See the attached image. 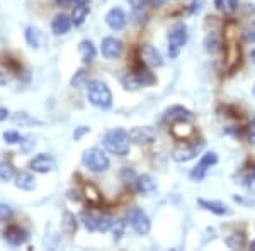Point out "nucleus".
I'll list each match as a JSON object with an SVG mask.
<instances>
[{
	"mask_svg": "<svg viewBox=\"0 0 255 251\" xmlns=\"http://www.w3.org/2000/svg\"><path fill=\"white\" fill-rule=\"evenodd\" d=\"M216 163H218V155L215 151H208V153H204L201 156V160L197 162L196 167L189 171V178H191L192 182H203V180L206 178L208 170L211 167H215Z\"/></svg>",
	"mask_w": 255,
	"mask_h": 251,
	"instance_id": "423d86ee",
	"label": "nucleus"
},
{
	"mask_svg": "<svg viewBox=\"0 0 255 251\" xmlns=\"http://www.w3.org/2000/svg\"><path fill=\"white\" fill-rule=\"evenodd\" d=\"M250 250H254V251H255V240H254L252 243H250Z\"/></svg>",
	"mask_w": 255,
	"mask_h": 251,
	"instance_id": "3c124183",
	"label": "nucleus"
},
{
	"mask_svg": "<svg viewBox=\"0 0 255 251\" xmlns=\"http://www.w3.org/2000/svg\"><path fill=\"white\" fill-rule=\"evenodd\" d=\"M89 15V7L87 5H75V9L72 10V24L73 26H82V24L85 22V19H87Z\"/></svg>",
	"mask_w": 255,
	"mask_h": 251,
	"instance_id": "a878e982",
	"label": "nucleus"
},
{
	"mask_svg": "<svg viewBox=\"0 0 255 251\" xmlns=\"http://www.w3.org/2000/svg\"><path fill=\"white\" fill-rule=\"evenodd\" d=\"M72 26H73L72 17H68V15H65V14H58L55 19L51 20V32L56 36L67 34Z\"/></svg>",
	"mask_w": 255,
	"mask_h": 251,
	"instance_id": "a211bd4d",
	"label": "nucleus"
},
{
	"mask_svg": "<svg viewBox=\"0 0 255 251\" xmlns=\"http://www.w3.org/2000/svg\"><path fill=\"white\" fill-rule=\"evenodd\" d=\"M134 190L138 193H143V195H146V193H153L157 190V182H155V178L151 175H138V180H136V185H134Z\"/></svg>",
	"mask_w": 255,
	"mask_h": 251,
	"instance_id": "6ab92c4d",
	"label": "nucleus"
},
{
	"mask_svg": "<svg viewBox=\"0 0 255 251\" xmlns=\"http://www.w3.org/2000/svg\"><path fill=\"white\" fill-rule=\"evenodd\" d=\"M36 182H38L36 176L27 173V171H19V173H15V178H14L15 187H17L19 190H26V192L34 190V188L38 187V183Z\"/></svg>",
	"mask_w": 255,
	"mask_h": 251,
	"instance_id": "f3484780",
	"label": "nucleus"
},
{
	"mask_svg": "<svg viewBox=\"0 0 255 251\" xmlns=\"http://www.w3.org/2000/svg\"><path fill=\"white\" fill-rule=\"evenodd\" d=\"M123 49H125V44H123L121 39L114 38V36H108V38L102 39L101 44V53L106 60L114 61L118 58H121L123 55Z\"/></svg>",
	"mask_w": 255,
	"mask_h": 251,
	"instance_id": "0eeeda50",
	"label": "nucleus"
},
{
	"mask_svg": "<svg viewBox=\"0 0 255 251\" xmlns=\"http://www.w3.org/2000/svg\"><path fill=\"white\" fill-rule=\"evenodd\" d=\"M90 133V127L89 126H79V127H75V131H73V139L75 141H80L82 138H84L85 134Z\"/></svg>",
	"mask_w": 255,
	"mask_h": 251,
	"instance_id": "58836bf2",
	"label": "nucleus"
},
{
	"mask_svg": "<svg viewBox=\"0 0 255 251\" xmlns=\"http://www.w3.org/2000/svg\"><path fill=\"white\" fill-rule=\"evenodd\" d=\"M133 77L136 78V82L139 84V87H148V85H153L155 82H157V78H155L153 73L150 72V68L146 67L145 63H136L133 68Z\"/></svg>",
	"mask_w": 255,
	"mask_h": 251,
	"instance_id": "2eb2a0df",
	"label": "nucleus"
},
{
	"mask_svg": "<svg viewBox=\"0 0 255 251\" xmlns=\"http://www.w3.org/2000/svg\"><path fill=\"white\" fill-rule=\"evenodd\" d=\"M252 126H254V127H252V129H255V116L252 117Z\"/></svg>",
	"mask_w": 255,
	"mask_h": 251,
	"instance_id": "603ef678",
	"label": "nucleus"
},
{
	"mask_svg": "<svg viewBox=\"0 0 255 251\" xmlns=\"http://www.w3.org/2000/svg\"><path fill=\"white\" fill-rule=\"evenodd\" d=\"M136 180H138V175H136V171H134L133 168L125 167L121 170V182L125 183L126 187L134 188V185H136Z\"/></svg>",
	"mask_w": 255,
	"mask_h": 251,
	"instance_id": "c85d7f7f",
	"label": "nucleus"
},
{
	"mask_svg": "<svg viewBox=\"0 0 255 251\" xmlns=\"http://www.w3.org/2000/svg\"><path fill=\"white\" fill-rule=\"evenodd\" d=\"M82 163L92 173H102V171L108 170L111 165L108 155L102 150H99V148H89V150H85L84 155H82Z\"/></svg>",
	"mask_w": 255,
	"mask_h": 251,
	"instance_id": "7ed1b4c3",
	"label": "nucleus"
},
{
	"mask_svg": "<svg viewBox=\"0 0 255 251\" xmlns=\"http://www.w3.org/2000/svg\"><path fill=\"white\" fill-rule=\"evenodd\" d=\"M24 36H26V41L31 48H39L41 46V32L36 29V27H32V26L26 27Z\"/></svg>",
	"mask_w": 255,
	"mask_h": 251,
	"instance_id": "c756f323",
	"label": "nucleus"
},
{
	"mask_svg": "<svg viewBox=\"0 0 255 251\" xmlns=\"http://www.w3.org/2000/svg\"><path fill=\"white\" fill-rule=\"evenodd\" d=\"M238 2L240 0H215L218 9H221L226 14H233L238 9Z\"/></svg>",
	"mask_w": 255,
	"mask_h": 251,
	"instance_id": "2f4dec72",
	"label": "nucleus"
},
{
	"mask_svg": "<svg viewBox=\"0 0 255 251\" xmlns=\"http://www.w3.org/2000/svg\"><path fill=\"white\" fill-rule=\"evenodd\" d=\"M148 2H150V3H151V5H153V7H162L163 3L167 2V0H148Z\"/></svg>",
	"mask_w": 255,
	"mask_h": 251,
	"instance_id": "a18cd8bd",
	"label": "nucleus"
},
{
	"mask_svg": "<svg viewBox=\"0 0 255 251\" xmlns=\"http://www.w3.org/2000/svg\"><path fill=\"white\" fill-rule=\"evenodd\" d=\"M84 193H85V199H87L90 204H94V205L101 204L102 195H101V192H99V188L96 187V185L87 183V185H85V188H84Z\"/></svg>",
	"mask_w": 255,
	"mask_h": 251,
	"instance_id": "cd10ccee",
	"label": "nucleus"
},
{
	"mask_svg": "<svg viewBox=\"0 0 255 251\" xmlns=\"http://www.w3.org/2000/svg\"><path fill=\"white\" fill-rule=\"evenodd\" d=\"M3 240L7 241V245L10 246H20L29 240V234L26 229L19 228V226H9V228L3 231Z\"/></svg>",
	"mask_w": 255,
	"mask_h": 251,
	"instance_id": "4468645a",
	"label": "nucleus"
},
{
	"mask_svg": "<svg viewBox=\"0 0 255 251\" xmlns=\"http://www.w3.org/2000/svg\"><path fill=\"white\" fill-rule=\"evenodd\" d=\"M254 93H255V85H254Z\"/></svg>",
	"mask_w": 255,
	"mask_h": 251,
	"instance_id": "864d4df0",
	"label": "nucleus"
},
{
	"mask_svg": "<svg viewBox=\"0 0 255 251\" xmlns=\"http://www.w3.org/2000/svg\"><path fill=\"white\" fill-rule=\"evenodd\" d=\"M73 2H75L77 5H87V3L90 2V0H73Z\"/></svg>",
	"mask_w": 255,
	"mask_h": 251,
	"instance_id": "de8ad7c7",
	"label": "nucleus"
},
{
	"mask_svg": "<svg viewBox=\"0 0 255 251\" xmlns=\"http://www.w3.org/2000/svg\"><path fill=\"white\" fill-rule=\"evenodd\" d=\"M126 224L128 222L125 219H119V221H114V224H113V236H114V241H119L123 238V234H125L126 231Z\"/></svg>",
	"mask_w": 255,
	"mask_h": 251,
	"instance_id": "473e14b6",
	"label": "nucleus"
},
{
	"mask_svg": "<svg viewBox=\"0 0 255 251\" xmlns=\"http://www.w3.org/2000/svg\"><path fill=\"white\" fill-rule=\"evenodd\" d=\"M77 226H79L77 224V217L73 216L72 212H65L63 219H61V229H63L68 236H72V234L77 233Z\"/></svg>",
	"mask_w": 255,
	"mask_h": 251,
	"instance_id": "b1692460",
	"label": "nucleus"
},
{
	"mask_svg": "<svg viewBox=\"0 0 255 251\" xmlns=\"http://www.w3.org/2000/svg\"><path fill=\"white\" fill-rule=\"evenodd\" d=\"M114 224V219L113 216L108 212L104 214H99V219H97V231L99 233H108Z\"/></svg>",
	"mask_w": 255,
	"mask_h": 251,
	"instance_id": "7c9ffc66",
	"label": "nucleus"
},
{
	"mask_svg": "<svg viewBox=\"0 0 255 251\" xmlns=\"http://www.w3.org/2000/svg\"><path fill=\"white\" fill-rule=\"evenodd\" d=\"M129 138H131V143L134 145H139V146H145V145H151L157 138V133H155L153 127L150 126H138V127H133L129 131Z\"/></svg>",
	"mask_w": 255,
	"mask_h": 251,
	"instance_id": "9d476101",
	"label": "nucleus"
},
{
	"mask_svg": "<svg viewBox=\"0 0 255 251\" xmlns=\"http://www.w3.org/2000/svg\"><path fill=\"white\" fill-rule=\"evenodd\" d=\"M56 167V162L53 156H49L46 153H41L38 156H34V158L29 162V168L34 173H49V171H53Z\"/></svg>",
	"mask_w": 255,
	"mask_h": 251,
	"instance_id": "9b49d317",
	"label": "nucleus"
},
{
	"mask_svg": "<svg viewBox=\"0 0 255 251\" xmlns=\"http://www.w3.org/2000/svg\"><path fill=\"white\" fill-rule=\"evenodd\" d=\"M201 10V0H194V2L191 3V7H189V12L191 14H196V12Z\"/></svg>",
	"mask_w": 255,
	"mask_h": 251,
	"instance_id": "a19ab883",
	"label": "nucleus"
},
{
	"mask_svg": "<svg viewBox=\"0 0 255 251\" xmlns=\"http://www.w3.org/2000/svg\"><path fill=\"white\" fill-rule=\"evenodd\" d=\"M126 221L129 222V226L133 228V231L136 234H139V236H145V234L150 233V229H151L150 217H148L146 214L138 207H133L126 212Z\"/></svg>",
	"mask_w": 255,
	"mask_h": 251,
	"instance_id": "39448f33",
	"label": "nucleus"
},
{
	"mask_svg": "<svg viewBox=\"0 0 255 251\" xmlns=\"http://www.w3.org/2000/svg\"><path fill=\"white\" fill-rule=\"evenodd\" d=\"M128 3H129V5L133 7L134 10H138V9H141V7H143L145 0H128Z\"/></svg>",
	"mask_w": 255,
	"mask_h": 251,
	"instance_id": "79ce46f5",
	"label": "nucleus"
},
{
	"mask_svg": "<svg viewBox=\"0 0 255 251\" xmlns=\"http://www.w3.org/2000/svg\"><path fill=\"white\" fill-rule=\"evenodd\" d=\"M204 148V141H199V143H194V145H187V146H182V148H177L172 153V160L177 163H187L191 160H194L197 155L201 153V150Z\"/></svg>",
	"mask_w": 255,
	"mask_h": 251,
	"instance_id": "6e6552de",
	"label": "nucleus"
},
{
	"mask_svg": "<svg viewBox=\"0 0 255 251\" xmlns=\"http://www.w3.org/2000/svg\"><path fill=\"white\" fill-rule=\"evenodd\" d=\"M87 100L99 109H111L113 107V93L108 84L102 80L87 82Z\"/></svg>",
	"mask_w": 255,
	"mask_h": 251,
	"instance_id": "f03ea898",
	"label": "nucleus"
},
{
	"mask_svg": "<svg viewBox=\"0 0 255 251\" xmlns=\"http://www.w3.org/2000/svg\"><path fill=\"white\" fill-rule=\"evenodd\" d=\"M2 138L7 145H19V143H22L24 136H20L17 131H5V133L2 134Z\"/></svg>",
	"mask_w": 255,
	"mask_h": 251,
	"instance_id": "f704fd0d",
	"label": "nucleus"
},
{
	"mask_svg": "<svg viewBox=\"0 0 255 251\" xmlns=\"http://www.w3.org/2000/svg\"><path fill=\"white\" fill-rule=\"evenodd\" d=\"M73 0H56V3L58 5H68V3H72Z\"/></svg>",
	"mask_w": 255,
	"mask_h": 251,
	"instance_id": "49530a36",
	"label": "nucleus"
},
{
	"mask_svg": "<svg viewBox=\"0 0 255 251\" xmlns=\"http://www.w3.org/2000/svg\"><path fill=\"white\" fill-rule=\"evenodd\" d=\"M139 61L145 63L148 68H158L163 65V58L157 48L151 44H143L139 46Z\"/></svg>",
	"mask_w": 255,
	"mask_h": 251,
	"instance_id": "1a4fd4ad",
	"label": "nucleus"
},
{
	"mask_svg": "<svg viewBox=\"0 0 255 251\" xmlns=\"http://www.w3.org/2000/svg\"><path fill=\"white\" fill-rule=\"evenodd\" d=\"M15 178V170L9 162H0V182L9 183Z\"/></svg>",
	"mask_w": 255,
	"mask_h": 251,
	"instance_id": "bb28decb",
	"label": "nucleus"
},
{
	"mask_svg": "<svg viewBox=\"0 0 255 251\" xmlns=\"http://www.w3.org/2000/svg\"><path fill=\"white\" fill-rule=\"evenodd\" d=\"M204 49H206V53H209V55H218L223 49V41H221V38L215 31L209 32L206 39H204Z\"/></svg>",
	"mask_w": 255,
	"mask_h": 251,
	"instance_id": "4be33fe9",
	"label": "nucleus"
},
{
	"mask_svg": "<svg viewBox=\"0 0 255 251\" xmlns=\"http://www.w3.org/2000/svg\"><path fill=\"white\" fill-rule=\"evenodd\" d=\"M244 38H245L247 43H255V22L249 24V26L245 27Z\"/></svg>",
	"mask_w": 255,
	"mask_h": 251,
	"instance_id": "4c0bfd02",
	"label": "nucleus"
},
{
	"mask_svg": "<svg viewBox=\"0 0 255 251\" xmlns=\"http://www.w3.org/2000/svg\"><path fill=\"white\" fill-rule=\"evenodd\" d=\"M123 85H125L126 90H138L139 84L136 82V78L133 77V73H128V75L123 77Z\"/></svg>",
	"mask_w": 255,
	"mask_h": 251,
	"instance_id": "c9c22d12",
	"label": "nucleus"
},
{
	"mask_svg": "<svg viewBox=\"0 0 255 251\" xmlns=\"http://www.w3.org/2000/svg\"><path fill=\"white\" fill-rule=\"evenodd\" d=\"M104 20L113 31H123L126 26V22H128V17H126L125 10H123L121 7H113V9L106 14Z\"/></svg>",
	"mask_w": 255,
	"mask_h": 251,
	"instance_id": "ddd939ff",
	"label": "nucleus"
},
{
	"mask_svg": "<svg viewBox=\"0 0 255 251\" xmlns=\"http://www.w3.org/2000/svg\"><path fill=\"white\" fill-rule=\"evenodd\" d=\"M67 195H68L70 200H73V202H79V200H80V195H79V192H77V190H68Z\"/></svg>",
	"mask_w": 255,
	"mask_h": 251,
	"instance_id": "37998d69",
	"label": "nucleus"
},
{
	"mask_svg": "<svg viewBox=\"0 0 255 251\" xmlns=\"http://www.w3.org/2000/svg\"><path fill=\"white\" fill-rule=\"evenodd\" d=\"M79 55L84 63H92L94 60H96L97 56V49L94 46V43L90 39H84L80 41L79 44Z\"/></svg>",
	"mask_w": 255,
	"mask_h": 251,
	"instance_id": "aec40b11",
	"label": "nucleus"
},
{
	"mask_svg": "<svg viewBox=\"0 0 255 251\" xmlns=\"http://www.w3.org/2000/svg\"><path fill=\"white\" fill-rule=\"evenodd\" d=\"M249 139H250V143H254V145H255V129L252 131V133H250Z\"/></svg>",
	"mask_w": 255,
	"mask_h": 251,
	"instance_id": "09e8293b",
	"label": "nucleus"
},
{
	"mask_svg": "<svg viewBox=\"0 0 255 251\" xmlns=\"http://www.w3.org/2000/svg\"><path fill=\"white\" fill-rule=\"evenodd\" d=\"M9 109H7V107H0V122L2 121H5L7 117H9Z\"/></svg>",
	"mask_w": 255,
	"mask_h": 251,
	"instance_id": "c03bdc74",
	"label": "nucleus"
},
{
	"mask_svg": "<svg viewBox=\"0 0 255 251\" xmlns=\"http://www.w3.org/2000/svg\"><path fill=\"white\" fill-rule=\"evenodd\" d=\"M12 122H14L15 126H22V127L43 126V121H39V119L32 117L31 114L24 112V110H19V112H15L14 116H12Z\"/></svg>",
	"mask_w": 255,
	"mask_h": 251,
	"instance_id": "412c9836",
	"label": "nucleus"
},
{
	"mask_svg": "<svg viewBox=\"0 0 255 251\" xmlns=\"http://www.w3.org/2000/svg\"><path fill=\"white\" fill-rule=\"evenodd\" d=\"M84 84H87V72H85L84 68H80L79 72L75 73V75L72 77V80H70V85L72 87H82Z\"/></svg>",
	"mask_w": 255,
	"mask_h": 251,
	"instance_id": "72a5a7b5",
	"label": "nucleus"
},
{
	"mask_svg": "<svg viewBox=\"0 0 255 251\" xmlns=\"http://www.w3.org/2000/svg\"><path fill=\"white\" fill-rule=\"evenodd\" d=\"M97 219H99V216H96V214H92L89 211H82L80 212L82 224H84V228L87 229V231H90V233L97 231Z\"/></svg>",
	"mask_w": 255,
	"mask_h": 251,
	"instance_id": "393cba45",
	"label": "nucleus"
},
{
	"mask_svg": "<svg viewBox=\"0 0 255 251\" xmlns=\"http://www.w3.org/2000/svg\"><path fill=\"white\" fill-rule=\"evenodd\" d=\"M14 217V211L10 209V205L0 204V222H7Z\"/></svg>",
	"mask_w": 255,
	"mask_h": 251,
	"instance_id": "e433bc0d",
	"label": "nucleus"
},
{
	"mask_svg": "<svg viewBox=\"0 0 255 251\" xmlns=\"http://www.w3.org/2000/svg\"><path fill=\"white\" fill-rule=\"evenodd\" d=\"M194 114L191 112L189 109H186L184 105H172L165 110V119L167 122H189L194 121Z\"/></svg>",
	"mask_w": 255,
	"mask_h": 251,
	"instance_id": "f8f14e48",
	"label": "nucleus"
},
{
	"mask_svg": "<svg viewBox=\"0 0 255 251\" xmlns=\"http://www.w3.org/2000/svg\"><path fill=\"white\" fill-rule=\"evenodd\" d=\"M249 180H250V182H252V180H255V167H254L252 173H250V176H249Z\"/></svg>",
	"mask_w": 255,
	"mask_h": 251,
	"instance_id": "8fccbe9b",
	"label": "nucleus"
},
{
	"mask_svg": "<svg viewBox=\"0 0 255 251\" xmlns=\"http://www.w3.org/2000/svg\"><path fill=\"white\" fill-rule=\"evenodd\" d=\"M102 145H104L106 151L116 156H126L131 150V138L129 133L123 127H114L109 129L102 138Z\"/></svg>",
	"mask_w": 255,
	"mask_h": 251,
	"instance_id": "f257e3e1",
	"label": "nucleus"
},
{
	"mask_svg": "<svg viewBox=\"0 0 255 251\" xmlns=\"http://www.w3.org/2000/svg\"><path fill=\"white\" fill-rule=\"evenodd\" d=\"M225 245L232 250H242L247 246V238L242 233H232V234L226 236Z\"/></svg>",
	"mask_w": 255,
	"mask_h": 251,
	"instance_id": "5701e85b",
	"label": "nucleus"
},
{
	"mask_svg": "<svg viewBox=\"0 0 255 251\" xmlns=\"http://www.w3.org/2000/svg\"><path fill=\"white\" fill-rule=\"evenodd\" d=\"M197 204L204 209V211L215 214V216H230L233 211L226 204L220 202V200H206V199H197Z\"/></svg>",
	"mask_w": 255,
	"mask_h": 251,
	"instance_id": "dca6fc26",
	"label": "nucleus"
},
{
	"mask_svg": "<svg viewBox=\"0 0 255 251\" xmlns=\"http://www.w3.org/2000/svg\"><path fill=\"white\" fill-rule=\"evenodd\" d=\"M20 145H24V148H22L24 153H29L31 148H34V146H36V141H34V139H32V138H24Z\"/></svg>",
	"mask_w": 255,
	"mask_h": 251,
	"instance_id": "ea45409f",
	"label": "nucleus"
},
{
	"mask_svg": "<svg viewBox=\"0 0 255 251\" xmlns=\"http://www.w3.org/2000/svg\"><path fill=\"white\" fill-rule=\"evenodd\" d=\"M189 39V32H187V26L184 22L175 24L174 27L168 32V56L172 60L177 58L182 51V48L186 46Z\"/></svg>",
	"mask_w": 255,
	"mask_h": 251,
	"instance_id": "20e7f679",
	"label": "nucleus"
}]
</instances>
